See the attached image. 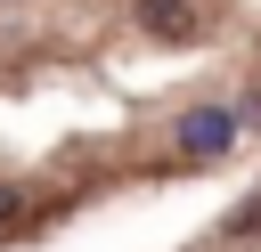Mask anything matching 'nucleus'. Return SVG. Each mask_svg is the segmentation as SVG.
<instances>
[{"label": "nucleus", "instance_id": "obj_2", "mask_svg": "<svg viewBox=\"0 0 261 252\" xmlns=\"http://www.w3.org/2000/svg\"><path fill=\"white\" fill-rule=\"evenodd\" d=\"M147 24H155V33H188V16H179L171 0H147Z\"/></svg>", "mask_w": 261, "mask_h": 252}, {"label": "nucleus", "instance_id": "obj_3", "mask_svg": "<svg viewBox=\"0 0 261 252\" xmlns=\"http://www.w3.org/2000/svg\"><path fill=\"white\" fill-rule=\"evenodd\" d=\"M8 211H16V195H8V187H0V219H8Z\"/></svg>", "mask_w": 261, "mask_h": 252}, {"label": "nucleus", "instance_id": "obj_1", "mask_svg": "<svg viewBox=\"0 0 261 252\" xmlns=\"http://www.w3.org/2000/svg\"><path fill=\"white\" fill-rule=\"evenodd\" d=\"M237 130H245V122H237L228 106H196V114H179V130H171V138L204 163V154H228V146H237Z\"/></svg>", "mask_w": 261, "mask_h": 252}]
</instances>
